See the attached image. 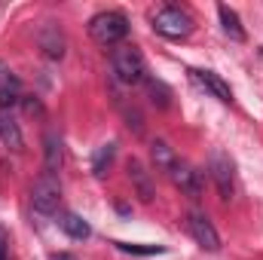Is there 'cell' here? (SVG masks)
<instances>
[{
    "instance_id": "obj_19",
    "label": "cell",
    "mask_w": 263,
    "mask_h": 260,
    "mask_svg": "<svg viewBox=\"0 0 263 260\" xmlns=\"http://www.w3.org/2000/svg\"><path fill=\"white\" fill-rule=\"evenodd\" d=\"M120 251L126 254H138V257H153V254H165L162 245H132V242H117Z\"/></svg>"
},
{
    "instance_id": "obj_5",
    "label": "cell",
    "mask_w": 263,
    "mask_h": 260,
    "mask_svg": "<svg viewBox=\"0 0 263 260\" xmlns=\"http://www.w3.org/2000/svg\"><path fill=\"white\" fill-rule=\"evenodd\" d=\"M208 172H211V178H214V184H217V193L220 199H233V190H236V184H233V159L223 153V150H211V156H208Z\"/></svg>"
},
{
    "instance_id": "obj_1",
    "label": "cell",
    "mask_w": 263,
    "mask_h": 260,
    "mask_svg": "<svg viewBox=\"0 0 263 260\" xmlns=\"http://www.w3.org/2000/svg\"><path fill=\"white\" fill-rule=\"evenodd\" d=\"M150 22H153V31L162 34V37H168V40H184L196 28L193 18H190V12H184L181 6H162V9H156Z\"/></svg>"
},
{
    "instance_id": "obj_10",
    "label": "cell",
    "mask_w": 263,
    "mask_h": 260,
    "mask_svg": "<svg viewBox=\"0 0 263 260\" xmlns=\"http://www.w3.org/2000/svg\"><path fill=\"white\" fill-rule=\"evenodd\" d=\"M190 73H193V80H196L199 86H205V89H208L217 101H223V104H230V101H233L230 86H227V83H223L214 70H190Z\"/></svg>"
},
{
    "instance_id": "obj_15",
    "label": "cell",
    "mask_w": 263,
    "mask_h": 260,
    "mask_svg": "<svg viewBox=\"0 0 263 260\" xmlns=\"http://www.w3.org/2000/svg\"><path fill=\"white\" fill-rule=\"evenodd\" d=\"M43 147H46V172H49V175H55V172H59V165H62V138H59L55 132H46Z\"/></svg>"
},
{
    "instance_id": "obj_17",
    "label": "cell",
    "mask_w": 263,
    "mask_h": 260,
    "mask_svg": "<svg viewBox=\"0 0 263 260\" xmlns=\"http://www.w3.org/2000/svg\"><path fill=\"white\" fill-rule=\"evenodd\" d=\"M150 156H153V162H156V169H162V172H168L175 162H178V156H175V150L165 144V141H153L150 144Z\"/></svg>"
},
{
    "instance_id": "obj_2",
    "label": "cell",
    "mask_w": 263,
    "mask_h": 260,
    "mask_svg": "<svg viewBox=\"0 0 263 260\" xmlns=\"http://www.w3.org/2000/svg\"><path fill=\"white\" fill-rule=\"evenodd\" d=\"M89 34H92V40L101 43V46H117L120 40H126V34H129V22H126L123 12L107 9V12L92 15V22H89Z\"/></svg>"
},
{
    "instance_id": "obj_6",
    "label": "cell",
    "mask_w": 263,
    "mask_h": 260,
    "mask_svg": "<svg viewBox=\"0 0 263 260\" xmlns=\"http://www.w3.org/2000/svg\"><path fill=\"white\" fill-rule=\"evenodd\" d=\"M187 227H190L193 239H196L205 251H217V248H220V236H217V230H214V224L208 220L205 211L193 208V211L187 214Z\"/></svg>"
},
{
    "instance_id": "obj_21",
    "label": "cell",
    "mask_w": 263,
    "mask_h": 260,
    "mask_svg": "<svg viewBox=\"0 0 263 260\" xmlns=\"http://www.w3.org/2000/svg\"><path fill=\"white\" fill-rule=\"evenodd\" d=\"M6 245H9V236H6V230L0 227V260L6 257Z\"/></svg>"
},
{
    "instance_id": "obj_12",
    "label": "cell",
    "mask_w": 263,
    "mask_h": 260,
    "mask_svg": "<svg viewBox=\"0 0 263 260\" xmlns=\"http://www.w3.org/2000/svg\"><path fill=\"white\" fill-rule=\"evenodd\" d=\"M0 141L9 147V150H22V129L12 117V110H0Z\"/></svg>"
},
{
    "instance_id": "obj_23",
    "label": "cell",
    "mask_w": 263,
    "mask_h": 260,
    "mask_svg": "<svg viewBox=\"0 0 263 260\" xmlns=\"http://www.w3.org/2000/svg\"><path fill=\"white\" fill-rule=\"evenodd\" d=\"M3 260H6V257H3Z\"/></svg>"
},
{
    "instance_id": "obj_20",
    "label": "cell",
    "mask_w": 263,
    "mask_h": 260,
    "mask_svg": "<svg viewBox=\"0 0 263 260\" xmlns=\"http://www.w3.org/2000/svg\"><path fill=\"white\" fill-rule=\"evenodd\" d=\"M22 110H25L28 117H40V114H43V104H40L37 98H22Z\"/></svg>"
},
{
    "instance_id": "obj_16",
    "label": "cell",
    "mask_w": 263,
    "mask_h": 260,
    "mask_svg": "<svg viewBox=\"0 0 263 260\" xmlns=\"http://www.w3.org/2000/svg\"><path fill=\"white\" fill-rule=\"evenodd\" d=\"M114 156H117V144H101L95 150V156H92V175L104 178L107 169H110V162H114Z\"/></svg>"
},
{
    "instance_id": "obj_18",
    "label": "cell",
    "mask_w": 263,
    "mask_h": 260,
    "mask_svg": "<svg viewBox=\"0 0 263 260\" xmlns=\"http://www.w3.org/2000/svg\"><path fill=\"white\" fill-rule=\"evenodd\" d=\"M147 89H150V95H153V104H159V107H168V104H172V89H168L162 80L147 77Z\"/></svg>"
},
{
    "instance_id": "obj_9",
    "label": "cell",
    "mask_w": 263,
    "mask_h": 260,
    "mask_svg": "<svg viewBox=\"0 0 263 260\" xmlns=\"http://www.w3.org/2000/svg\"><path fill=\"white\" fill-rule=\"evenodd\" d=\"M37 43H40V49H43L49 59H62V55H65V37H62L59 25H52V22H46V25L37 31Z\"/></svg>"
},
{
    "instance_id": "obj_11",
    "label": "cell",
    "mask_w": 263,
    "mask_h": 260,
    "mask_svg": "<svg viewBox=\"0 0 263 260\" xmlns=\"http://www.w3.org/2000/svg\"><path fill=\"white\" fill-rule=\"evenodd\" d=\"M129 178L132 184H135V190H138V196H141V202H153V196H156V190H153V181H150V172L138 162V159H129Z\"/></svg>"
},
{
    "instance_id": "obj_7",
    "label": "cell",
    "mask_w": 263,
    "mask_h": 260,
    "mask_svg": "<svg viewBox=\"0 0 263 260\" xmlns=\"http://www.w3.org/2000/svg\"><path fill=\"white\" fill-rule=\"evenodd\" d=\"M168 178H172V184H175L181 193H187L190 199H199V196H202V178H199V172L193 165L175 162V165L168 169Z\"/></svg>"
},
{
    "instance_id": "obj_3",
    "label": "cell",
    "mask_w": 263,
    "mask_h": 260,
    "mask_svg": "<svg viewBox=\"0 0 263 260\" xmlns=\"http://www.w3.org/2000/svg\"><path fill=\"white\" fill-rule=\"evenodd\" d=\"M110 67H114V77L126 86H135L141 80H147V65H144V55L135 49V46H117L110 52Z\"/></svg>"
},
{
    "instance_id": "obj_14",
    "label": "cell",
    "mask_w": 263,
    "mask_h": 260,
    "mask_svg": "<svg viewBox=\"0 0 263 260\" xmlns=\"http://www.w3.org/2000/svg\"><path fill=\"white\" fill-rule=\"evenodd\" d=\"M59 227L65 230L70 239H77V242H83V239H89L92 236V227L80 217V214H73V211H67V214H62V220H59Z\"/></svg>"
},
{
    "instance_id": "obj_4",
    "label": "cell",
    "mask_w": 263,
    "mask_h": 260,
    "mask_svg": "<svg viewBox=\"0 0 263 260\" xmlns=\"http://www.w3.org/2000/svg\"><path fill=\"white\" fill-rule=\"evenodd\" d=\"M59 202H62V184H59V178L49 175V172H43L34 181V187H31V205H34V211L37 214H55Z\"/></svg>"
},
{
    "instance_id": "obj_8",
    "label": "cell",
    "mask_w": 263,
    "mask_h": 260,
    "mask_svg": "<svg viewBox=\"0 0 263 260\" xmlns=\"http://www.w3.org/2000/svg\"><path fill=\"white\" fill-rule=\"evenodd\" d=\"M15 101H22V80L0 62V110H9Z\"/></svg>"
},
{
    "instance_id": "obj_13",
    "label": "cell",
    "mask_w": 263,
    "mask_h": 260,
    "mask_svg": "<svg viewBox=\"0 0 263 260\" xmlns=\"http://www.w3.org/2000/svg\"><path fill=\"white\" fill-rule=\"evenodd\" d=\"M217 15H220L223 34H227V37H233L236 43H242V40H245V28H242V22H239L236 9H230L227 3H220V6H217Z\"/></svg>"
},
{
    "instance_id": "obj_22",
    "label": "cell",
    "mask_w": 263,
    "mask_h": 260,
    "mask_svg": "<svg viewBox=\"0 0 263 260\" xmlns=\"http://www.w3.org/2000/svg\"><path fill=\"white\" fill-rule=\"evenodd\" d=\"M52 260H77V257H73V254H65V251H62V254H52Z\"/></svg>"
}]
</instances>
